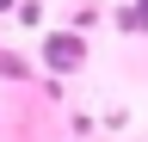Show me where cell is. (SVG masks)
Masks as SVG:
<instances>
[{
    "label": "cell",
    "mask_w": 148,
    "mask_h": 142,
    "mask_svg": "<svg viewBox=\"0 0 148 142\" xmlns=\"http://www.w3.org/2000/svg\"><path fill=\"white\" fill-rule=\"evenodd\" d=\"M86 31H49L43 43H37V62L49 68V74H80L86 68Z\"/></svg>",
    "instance_id": "1"
},
{
    "label": "cell",
    "mask_w": 148,
    "mask_h": 142,
    "mask_svg": "<svg viewBox=\"0 0 148 142\" xmlns=\"http://www.w3.org/2000/svg\"><path fill=\"white\" fill-rule=\"evenodd\" d=\"M117 25H123V31H148V0H136V6H123V12H117Z\"/></svg>",
    "instance_id": "2"
},
{
    "label": "cell",
    "mask_w": 148,
    "mask_h": 142,
    "mask_svg": "<svg viewBox=\"0 0 148 142\" xmlns=\"http://www.w3.org/2000/svg\"><path fill=\"white\" fill-rule=\"evenodd\" d=\"M0 74H12V80H25V74H31V62H25V56H12V49H0Z\"/></svg>",
    "instance_id": "3"
},
{
    "label": "cell",
    "mask_w": 148,
    "mask_h": 142,
    "mask_svg": "<svg viewBox=\"0 0 148 142\" xmlns=\"http://www.w3.org/2000/svg\"><path fill=\"white\" fill-rule=\"evenodd\" d=\"M12 12H18V25H43V6H37V0H18Z\"/></svg>",
    "instance_id": "4"
},
{
    "label": "cell",
    "mask_w": 148,
    "mask_h": 142,
    "mask_svg": "<svg viewBox=\"0 0 148 142\" xmlns=\"http://www.w3.org/2000/svg\"><path fill=\"white\" fill-rule=\"evenodd\" d=\"M12 6H18V0H0V12H12Z\"/></svg>",
    "instance_id": "5"
}]
</instances>
